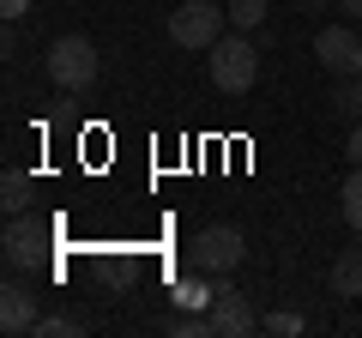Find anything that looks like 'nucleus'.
I'll return each mask as SVG.
<instances>
[{
  "label": "nucleus",
  "mask_w": 362,
  "mask_h": 338,
  "mask_svg": "<svg viewBox=\"0 0 362 338\" xmlns=\"http://www.w3.org/2000/svg\"><path fill=\"white\" fill-rule=\"evenodd\" d=\"M332 109H338L344 121H362V73H356V78H338V85H332Z\"/></svg>",
  "instance_id": "obj_12"
},
{
  "label": "nucleus",
  "mask_w": 362,
  "mask_h": 338,
  "mask_svg": "<svg viewBox=\"0 0 362 338\" xmlns=\"http://www.w3.org/2000/svg\"><path fill=\"white\" fill-rule=\"evenodd\" d=\"M0 206L6 211H30L37 206V182H30L25 169H6V175H0Z\"/></svg>",
  "instance_id": "obj_10"
},
{
  "label": "nucleus",
  "mask_w": 362,
  "mask_h": 338,
  "mask_svg": "<svg viewBox=\"0 0 362 338\" xmlns=\"http://www.w3.org/2000/svg\"><path fill=\"white\" fill-rule=\"evenodd\" d=\"M266 6L272 0H230L223 13H230V30H259L266 25Z\"/></svg>",
  "instance_id": "obj_13"
},
{
  "label": "nucleus",
  "mask_w": 362,
  "mask_h": 338,
  "mask_svg": "<svg viewBox=\"0 0 362 338\" xmlns=\"http://www.w3.org/2000/svg\"><path fill=\"white\" fill-rule=\"evenodd\" d=\"M302 6H326V0H302Z\"/></svg>",
  "instance_id": "obj_20"
},
{
  "label": "nucleus",
  "mask_w": 362,
  "mask_h": 338,
  "mask_svg": "<svg viewBox=\"0 0 362 338\" xmlns=\"http://www.w3.org/2000/svg\"><path fill=\"white\" fill-rule=\"evenodd\" d=\"M211 296H218V290H206L199 278H181V284H175V308H199V314H206Z\"/></svg>",
  "instance_id": "obj_14"
},
{
  "label": "nucleus",
  "mask_w": 362,
  "mask_h": 338,
  "mask_svg": "<svg viewBox=\"0 0 362 338\" xmlns=\"http://www.w3.org/2000/svg\"><path fill=\"white\" fill-rule=\"evenodd\" d=\"M314 54H320V66L332 78H356L362 73V37L350 25H326L320 37H314Z\"/></svg>",
  "instance_id": "obj_6"
},
{
  "label": "nucleus",
  "mask_w": 362,
  "mask_h": 338,
  "mask_svg": "<svg viewBox=\"0 0 362 338\" xmlns=\"http://www.w3.org/2000/svg\"><path fill=\"white\" fill-rule=\"evenodd\" d=\"M302 326H308V320L290 314V308H272V314H266V332H272V338H302Z\"/></svg>",
  "instance_id": "obj_15"
},
{
  "label": "nucleus",
  "mask_w": 362,
  "mask_h": 338,
  "mask_svg": "<svg viewBox=\"0 0 362 338\" xmlns=\"http://www.w3.org/2000/svg\"><path fill=\"white\" fill-rule=\"evenodd\" d=\"M344 157H350V163H362V121L350 127V145H344Z\"/></svg>",
  "instance_id": "obj_17"
},
{
  "label": "nucleus",
  "mask_w": 362,
  "mask_h": 338,
  "mask_svg": "<svg viewBox=\"0 0 362 338\" xmlns=\"http://www.w3.org/2000/svg\"><path fill=\"white\" fill-rule=\"evenodd\" d=\"M211 332H218V338H247V332H254V308H247V296H242V290H218V296H211Z\"/></svg>",
  "instance_id": "obj_8"
},
{
  "label": "nucleus",
  "mask_w": 362,
  "mask_h": 338,
  "mask_svg": "<svg viewBox=\"0 0 362 338\" xmlns=\"http://www.w3.org/2000/svg\"><path fill=\"white\" fill-rule=\"evenodd\" d=\"M30 332H37V338H73V332H78V320H66V314H42Z\"/></svg>",
  "instance_id": "obj_16"
},
{
  "label": "nucleus",
  "mask_w": 362,
  "mask_h": 338,
  "mask_svg": "<svg viewBox=\"0 0 362 338\" xmlns=\"http://www.w3.org/2000/svg\"><path fill=\"white\" fill-rule=\"evenodd\" d=\"M0 254H6V272H37L49 260V223H37L30 211H13V223L0 235Z\"/></svg>",
  "instance_id": "obj_4"
},
{
  "label": "nucleus",
  "mask_w": 362,
  "mask_h": 338,
  "mask_svg": "<svg viewBox=\"0 0 362 338\" xmlns=\"http://www.w3.org/2000/svg\"><path fill=\"white\" fill-rule=\"evenodd\" d=\"M223 25H230L223 6H211V0H181L175 13H169V42L175 49H211L223 37Z\"/></svg>",
  "instance_id": "obj_3"
},
{
  "label": "nucleus",
  "mask_w": 362,
  "mask_h": 338,
  "mask_svg": "<svg viewBox=\"0 0 362 338\" xmlns=\"http://www.w3.org/2000/svg\"><path fill=\"white\" fill-rule=\"evenodd\" d=\"M206 66H211V85H218V91L242 97V91H254V78H259V49L242 30H230V37H218L206 49Z\"/></svg>",
  "instance_id": "obj_1"
},
{
  "label": "nucleus",
  "mask_w": 362,
  "mask_h": 338,
  "mask_svg": "<svg viewBox=\"0 0 362 338\" xmlns=\"http://www.w3.org/2000/svg\"><path fill=\"white\" fill-rule=\"evenodd\" d=\"M242 254H247V242H242V230L235 223H211V230H199L194 235V247H187V260H194V272H235L242 266Z\"/></svg>",
  "instance_id": "obj_5"
},
{
  "label": "nucleus",
  "mask_w": 362,
  "mask_h": 338,
  "mask_svg": "<svg viewBox=\"0 0 362 338\" xmlns=\"http://www.w3.org/2000/svg\"><path fill=\"white\" fill-rule=\"evenodd\" d=\"M338 211H344L350 230H362V163H350L344 187H338Z\"/></svg>",
  "instance_id": "obj_11"
},
{
  "label": "nucleus",
  "mask_w": 362,
  "mask_h": 338,
  "mask_svg": "<svg viewBox=\"0 0 362 338\" xmlns=\"http://www.w3.org/2000/svg\"><path fill=\"white\" fill-rule=\"evenodd\" d=\"M42 66H49V78L61 91H90L97 85V49H90V37H54Z\"/></svg>",
  "instance_id": "obj_2"
},
{
  "label": "nucleus",
  "mask_w": 362,
  "mask_h": 338,
  "mask_svg": "<svg viewBox=\"0 0 362 338\" xmlns=\"http://www.w3.org/2000/svg\"><path fill=\"white\" fill-rule=\"evenodd\" d=\"M326 290H332V296H362V247H344V254L332 260Z\"/></svg>",
  "instance_id": "obj_9"
},
{
  "label": "nucleus",
  "mask_w": 362,
  "mask_h": 338,
  "mask_svg": "<svg viewBox=\"0 0 362 338\" xmlns=\"http://www.w3.org/2000/svg\"><path fill=\"white\" fill-rule=\"evenodd\" d=\"M338 6H344V13H350V18H362V0H338Z\"/></svg>",
  "instance_id": "obj_19"
},
{
  "label": "nucleus",
  "mask_w": 362,
  "mask_h": 338,
  "mask_svg": "<svg viewBox=\"0 0 362 338\" xmlns=\"http://www.w3.org/2000/svg\"><path fill=\"white\" fill-rule=\"evenodd\" d=\"M0 13H6V18H25V13H30V0H0Z\"/></svg>",
  "instance_id": "obj_18"
},
{
  "label": "nucleus",
  "mask_w": 362,
  "mask_h": 338,
  "mask_svg": "<svg viewBox=\"0 0 362 338\" xmlns=\"http://www.w3.org/2000/svg\"><path fill=\"white\" fill-rule=\"evenodd\" d=\"M42 314H37V290L25 284V278H6V290H0V332H30Z\"/></svg>",
  "instance_id": "obj_7"
}]
</instances>
